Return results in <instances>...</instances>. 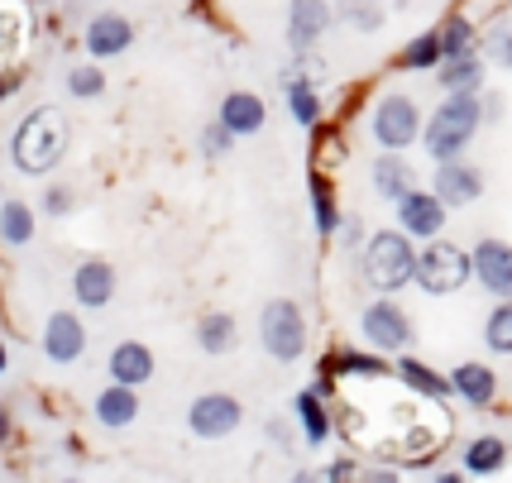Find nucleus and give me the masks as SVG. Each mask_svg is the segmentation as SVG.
Listing matches in <instances>:
<instances>
[{
	"label": "nucleus",
	"mask_w": 512,
	"mask_h": 483,
	"mask_svg": "<svg viewBox=\"0 0 512 483\" xmlns=\"http://www.w3.org/2000/svg\"><path fill=\"white\" fill-rule=\"evenodd\" d=\"M321 483H359V464L340 455V460H331V469L321 474Z\"/></svg>",
	"instance_id": "obj_38"
},
{
	"label": "nucleus",
	"mask_w": 512,
	"mask_h": 483,
	"mask_svg": "<svg viewBox=\"0 0 512 483\" xmlns=\"http://www.w3.org/2000/svg\"><path fill=\"white\" fill-rule=\"evenodd\" d=\"M63 483H82V479H63Z\"/></svg>",
	"instance_id": "obj_45"
},
{
	"label": "nucleus",
	"mask_w": 512,
	"mask_h": 483,
	"mask_svg": "<svg viewBox=\"0 0 512 483\" xmlns=\"http://www.w3.org/2000/svg\"><path fill=\"white\" fill-rule=\"evenodd\" d=\"M216 120H221L235 139H245V134L264 130L268 106H264V96H254V91H230V96L221 101V115H216Z\"/></svg>",
	"instance_id": "obj_18"
},
{
	"label": "nucleus",
	"mask_w": 512,
	"mask_h": 483,
	"mask_svg": "<svg viewBox=\"0 0 512 483\" xmlns=\"http://www.w3.org/2000/svg\"><path fill=\"white\" fill-rule=\"evenodd\" d=\"M259 340L264 350L278 359V364H292L307 354V316L292 297H273L264 311H259Z\"/></svg>",
	"instance_id": "obj_5"
},
{
	"label": "nucleus",
	"mask_w": 512,
	"mask_h": 483,
	"mask_svg": "<svg viewBox=\"0 0 512 483\" xmlns=\"http://www.w3.org/2000/svg\"><path fill=\"white\" fill-rule=\"evenodd\" d=\"M359 483H402L398 464H374V469H359Z\"/></svg>",
	"instance_id": "obj_39"
},
{
	"label": "nucleus",
	"mask_w": 512,
	"mask_h": 483,
	"mask_svg": "<svg viewBox=\"0 0 512 483\" xmlns=\"http://www.w3.org/2000/svg\"><path fill=\"white\" fill-rule=\"evenodd\" d=\"M10 436H15V417H10V407L0 402V450L10 445Z\"/></svg>",
	"instance_id": "obj_41"
},
{
	"label": "nucleus",
	"mask_w": 512,
	"mask_h": 483,
	"mask_svg": "<svg viewBox=\"0 0 512 483\" xmlns=\"http://www.w3.org/2000/svg\"><path fill=\"white\" fill-rule=\"evenodd\" d=\"M235 316H230V311H206V316H201L197 321V345L206 354H230L235 350V340H240V335H235Z\"/></svg>",
	"instance_id": "obj_30"
},
{
	"label": "nucleus",
	"mask_w": 512,
	"mask_h": 483,
	"mask_svg": "<svg viewBox=\"0 0 512 483\" xmlns=\"http://www.w3.org/2000/svg\"><path fill=\"white\" fill-rule=\"evenodd\" d=\"M484 345L493 354H512V302H498L484 321Z\"/></svg>",
	"instance_id": "obj_33"
},
{
	"label": "nucleus",
	"mask_w": 512,
	"mask_h": 483,
	"mask_svg": "<svg viewBox=\"0 0 512 483\" xmlns=\"http://www.w3.org/2000/svg\"><path fill=\"white\" fill-rule=\"evenodd\" d=\"M130 44H134V24L125 20V15H115V10L96 15V20L87 24V53L96 63H101V58H120Z\"/></svg>",
	"instance_id": "obj_17"
},
{
	"label": "nucleus",
	"mask_w": 512,
	"mask_h": 483,
	"mask_svg": "<svg viewBox=\"0 0 512 483\" xmlns=\"http://www.w3.org/2000/svg\"><path fill=\"white\" fill-rule=\"evenodd\" d=\"M67 91H72L77 101H91V96L106 91V72H101V67H72V72H67Z\"/></svg>",
	"instance_id": "obj_34"
},
{
	"label": "nucleus",
	"mask_w": 512,
	"mask_h": 483,
	"mask_svg": "<svg viewBox=\"0 0 512 483\" xmlns=\"http://www.w3.org/2000/svg\"><path fill=\"white\" fill-rule=\"evenodd\" d=\"M283 91H288V110L302 130H316L321 125V91L307 72H283Z\"/></svg>",
	"instance_id": "obj_23"
},
{
	"label": "nucleus",
	"mask_w": 512,
	"mask_h": 483,
	"mask_svg": "<svg viewBox=\"0 0 512 483\" xmlns=\"http://www.w3.org/2000/svg\"><path fill=\"white\" fill-rule=\"evenodd\" d=\"M20 82H24V72H20V67H15V72H5V77H0V96H10V91L20 87Z\"/></svg>",
	"instance_id": "obj_42"
},
{
	"label": "nucleus",
	"mask_w": 512,
	"mask_h": 483,
	"mask_svg": "<svg viewBox=\"0 0 512 483\" xmlns=\"http://www.w3.org/2000/svg\"><path fill=\"white\" fill-rule=\"evenodd\" d=\"M331 10L350 24L355 34H379L383 29V0H335Z\"/></svg>",
	"instance_id": "obj_32"
},
{
	"label": "nucleus",
	"mask_w": 512,
	"mask_h": 483,
	"mask_svg": "<svg viewBox=\"0 0 512 483\" xmlns=\"http://www.w3.org/2000/svg\"><path fill=\"white\" fill-rule=\"evenodd\" d=\"M431 192L436 201L446 206V211H460V206H474V201L484 197V173L474 168V163H441L436 177H431Z\"/></svg>",
	"instance_id": "obj_10"
},
{
	"label": "nucleus",
	"mask_w": 512,
	"mask_h": 483,
	"mask_svg": "<svg viewBox=\"0 0 512 483\" xmlns=\"http://www.w3.org/2000/svg\"><path fill=\"white\" fill-rule=\"evenodd\" d=\"M139 412H144V407H139V393H134V388L111 383V388H101V393H96V421H101V426H111V431L134 426Z\"/></svg>",
	"instance_id": "obj_24"
},
{
	"label": "nucleus",
	"mask_w": 512,
	"mask_h": 483,
	"mask_svg": "<svg viewBox=\"0 0 512 483\" xmlns=\"http://www.w3.org/2000/svg\"><path fill=\"white\" fill-rule=\"evenodd\" d=\"M82 350H87V326H82V316L53 311L44 321V354L53 364H72V359H82Z\"/></svg>",
	"instance_id": "obj_13"
},
{
	"label": "nucleus",
	"mask_w": 512,
	"mask_h": 483,
	"mask_svg": "<svg viewBox=\"0 0 512 483\" xmlns=\"http://www.w3.org/2000/svg\"><path fill=\"white\" fill-rule=\"evenodd\" d=\"M479 125H484V96H446L422 125V149L436 158V168L460 163L465 149L474 144Z\"/></svg>",
	"instance_id": "obj_1"
},
{
	"label": "nucleus",
	"mask_w": 512,
	"mask_h": 483,
	"mask_svg": "<svg viewBox=\"0 0 512 483\" xmlns=\"http://www.w3.org/2000/svg\"><path fill=\"white\" fill-rule=\"evenodd\" d=\"M307 192H312L316 235H321V240H331V235H340V225H345V216H340V206H335V182H331V173H321V168H312V177H307Z\"/></svg>",
	"instance_id": "obj_22"
},
{
	"label": "nucleus",
	"mask_w": 512,
	"mask_h": 483,
	"mask_svg": "<svg viewBox=\"0 0 512 483\" xmlns=\"http://www.w3.org/2000/svg\"><path fill=\"white\" fill-rule=\"evenodd\" d=\"M34 230H39V220H34V206H29V201H20V197L0 201V244L20 249V244L34 240Z\"/></svg>",
	"instance_id": "obj_27"
},
{
	"label": "nucleus",
	"mask_w": 512,
	"mask_h": 483,
	"mask_svg": "<svg viewBox=\"0 0 512 483\" xmlns=\"http://www.w3.org/2000/svg\"><path fill=\"white\" fill-rule=\"evenodd\" d=\"M484 44H489L493 63H498V67H512V24H498Z\"/></svg>",
	"instance_id": "obj_36"
},
{
	"label": "nucleus",
	"mask_w": 512,
	"mask_h": 483,
	"mask_svg": "<svg viewBox=\"0 0 512 483\" xmlns=\"http://www.w3.org/2000/svg\"><path fill=\"white\" fill-rule=\"evenodd\" d=\"M106 374H111V383L139 393V388L154 378V350L139 345V340H120V345L111 350V359H106Z\"/></svg>",
	"instance_id": "obj_14"
},
{
	"label": "nucleus",
	"mask_w": 512,
	"mask_h": 483,
	"mask_svg": "<svg viewBox=\"0 0 512 483\" xmlns=\"http://www.w3.org/2000/svg\"><path fill=\"white\" fill-rule=\"evenodd\" d=\"M72 297H77L82 307H91V311L111 307L115 268L106 264V259H82V264H77V273H72Z\"/></svg>",
	"instance_id": "obj_16"
},
{
	"label": "nucleus",
	"mask_w": 512,
	"mask_h": 483,
	"mask_svg": "<svg viewBox=\"0 0 512 483\" xmlns=\"http://www.w3.org/2000/svg\"><path fill=\"white\" fill-rule=\"evenodd\" d=\"M5 364H10V354H5V340H0V374H5Z\"/></svg>",
	"instance_id": "obj_44"
},
{
	"label": "nucleus",
	"mask_w": 512,
	"mask_h": 483,
	"mask_svg": "<svg viewBox=\"0 0 512 483\" xmlns=\"http://www.w3.org/2000/svg\"><path fill=\"white\" fill-rule=\"evenodd\" d=\"M393 364L383 354H364V350H335L331 359H321V378H388Z\"/></svg>",
	"instance_id": "obj_20"
},
{
	"label": "nucleus",
	"mask_w": 512,
	"mask_h": 483,
	"mask_svg": "<svg viewBox=\"0 0 512 483\" xmlns=\"http://www.w3.org/2000/svg\"><path fill=\"white\" fill-rule=\"evenodd\" d=\"M72 206H77V197H72L67 187H48V192H44V211H48V216H72Z\"/></svg>",
	"instance_id": "obj_37"
},
{
	"label": "nucleus",
	"mask_w": 512,
	"mask_h": 483,
	"mask_svg": "<svg viewBox=\"0 0 512 483\" xmlns=\"http://www.w3.org/2000/svg\"><path fill=\"white\" fill-rule=\"evenodd\" d=\"M359 268H364V283L388 297V292H398V287L417 283V244L407 240L402 230H374V235L364 240Z\"/></svg>",
	"instance_id": "obj_3"
},
{
	"label": "nucleus",
	"mask_w": 512,
	"mask_h": 483,
	"mask_svg": "<svg viewBox=\"0 0 512 483\" xmlns=\"http://www.w3.org/2000/svg\"><path fill=\"white\" fill-rule=\"evenodd\" d=\"M450 393L469 402V407H493V397H498V374H493L489 364H479V359H465V364H455L450 369Z\"/></svg>",
	"instance_id": "obj_15"
},
{
	"label": "nucleus",
	"mask_w": 512,
	"mask_h": 483,
	"mask_svg": "<svg viewBox=\"0 0 512 483\" xmlns=\"http://www.w3.org/2000/svg\"><path fill=\"white\" fill-rule=\"evenodd\" d=\"M446 58H441V34L436 29H426V34H417V39H407L398 53V67L402 72H426V67H441Z\"/></svg>",
	"instance_id": "obj_31"
},
{
	"label": "nucleus",
	"mask_w": 512,
	"mask_h": 483,
	"mask_svg": "<svg viewBox=\"0 0 512 483\" xmlns=\"http://www.w3.org/2000/svg\"><path fill=\"white\" fill-rule=\"evenodd\" d=\"M369 177H374V192H379L383 201H393V206H398L407 192H417V173H412V163L402 154H379L374 168H369Z\"/></svg>",
	"instance_id": "obj_19"
},
{
	"label": "nucleus",
	"mask_w": 512,
	"mask_h": 483,
	"mask_svg": "<svg viewBox=\"0 0 512 483\" xmlns=\"http://www.w3.org/2000/svg\"><path fill=\"white\" fill-rule=\"evenodd\" d=\"M245 421V402L235 393H201L192 407H187V426L197 440H225L240 431Z\"/></svg>",
	"instance_id": "obj_8"
},
{
	"label": "nucleus",
	"mask_w": 512,
	"mask_h": 483,
	"mask_svg": "<svg viewBox=\"0 0 512 483\" xmlns=\"http://www.w3.org/2000/svg\"><path fill=\"white\" fill-rule=\"evenodd\" d=\"M340 240L350 244V249H355V244L364 240V230H359V220H355V216H345V225H340Z\"/></svg>",
	"instance_id": "obj_40"
},
{
	"label": "nucleus",
	"mask_w": 512,
	"mask_h": 483,
	"mask_svg": "<svg viewBox=\"0 0 512 483\" xmlns=\"http://www.w3.org/2000/svg\"><path fill=\"white\" fill-rule=\"evenodd\" d=\"M331 0H288V48L292 53H312L326 29H331Z\"/></svg>",
	"instance_id": "obj_12"
},
{
	"label": "nucleus",
	"mask_w": 512,
	"mask_h": 483,
	"mask_svg": "<svg viewBox=\"0 0 512 483\" xmlns=\"http://www.w3.org/2000/svg\"><path fill=\"white\" fill-rule=\"evenodd\" d=\"M469 259H474V278L489 287L493 297L512 302V244L489 235V240H479L469 249Z\"/></svg>",
	"instance_id": "obj_11"
},
{
	"label": "nucleus",
	"mask_w": 512,
	"mask_h": 483,
	"mask_svg": "<svg viewBox=\"0 0 512 483\" xmlns=\"http://www.w3.org/2000/svg\"><path fill=\"white\" fill-rule=\"evenodd\" d=\"M268 436L278 440L283 450H288V445H292V436H288V426H283V421H268Z\"/></svg>",
	"instance_id": "obj_43"
},
{
	"label": "nucleus",
	"mask_w": 512,
	"mask_h": 483,
	"mask_svg": "<svg viewBox=\"0 0 512 483\" xmlns=\"http://www.w3.org/2000/svg\"><path fill=\"white\" fill-rule=\"evenodd\" d=\"M359 330L374 345V354H402L412 345V316L393 297H379V302H369L359 311Z\"/></svg>",
	"instance_id": "obj_7"
},
{
	"label": "nucleus",
	"mask_w": 512,
	"mask_h": 483,
	"mask_svg": "<svg viewBox=\"0 0 512 483\" xmlns=\"http://www.w3.org/2000/svg\"><path fill=\"white\" fill-rule=\"evenodd\" d=\"M393 374H398L412 393H422L426 402H446V397H455V393H450V378L436 374V369H431V364H422V359H412V354H402L398 364H393Z\"/></svg>",
	"instance_id": "obj_25"
},
{
	"label": "nucleus",
	"mask_w": 512,
	"mask_h": 483,
	"mask_svg": "<svg viewBox=\"0 0 512 483\" xmlns=\"http://www.w3.org/2000/svg\"><path fill=\"white\" fill-rule=\"evenodd\" d=\"M67 154V120L58 115V106H39L29 110L20 125H15V139H10V158L20 173H48L58 158Z\"/></svg>",
	"instance_id": "obj_2"
},
{
	"label": "nucleus",
	"mask_w": 512,
	"mask_h": 483,
	"mask_svg": "<svg viewBox=\"0 0 512 483\" xmlns=\"http://www.w3.org/2000/svg\"><path fill=\"white\" fill-rule=\"evenodd\" d=\"M436 34H441V58L455 63V58H474V44H479V29L469 15H446V20L436 24Z\"/></svg>",
	"instance_id": "obj_29"
},
{
	"label": "nucleus",
	"mask_w": 512,
	"mask_h": 483,
	"mask_svg": "<svg viewBox=\"0 0 512 483\" xmlns=\"http://www.w3.org/2000/svg\"><path fill=\"white\" fill-rule=\"evenodd\" d=\"M230 144H235V134L225 130L221 120H211V125L201 130V154H206V158H225V154H230Z\"/></svg>",
	"instance_id": "obj_35"
},
{
	"label": "nucleus",
	"mask_w": 512,
	"mask_h": 483,
	"mask_svg": "<svg viewBox=\"0 0 512 483\" xmlns=\"http://www.w3.org/2000/svg\"><path fill=\"white\" fill-rule=\"evenodd\" d=\"M474 278V259H469V249L450 240H431L417 254V287L431 292V297H450V292H460V287Z\"/></svg>",
	"instance_id": "obj_4"
},
{
	"label": "nucleus",
	"mask_w": 512,
	"mask_h": 483,
	"mask_svg": "<svg viewBox=\"0 0 512 483\" xmlns=\"http://www.w3.org/2000/svg\"><path fill=\"white\" fill-rule=\"evenodd\" d=\"M369 130H374L383 154H402V149H412V144L422 139V110H417L412 96L393 91V96H383L379 106H374Z\"/></svg>",
	"instance_id": "obj_6"
},
{
	"label": "nucleus",
	"mask_w": 512,
	"mask_h": 483,
	"mask_svg": "<svg viewBox=\"0 0 512 483\" xmlns=\"http://www.w3.org/2000/svg\"><path fill=\"white\" fill-rule=\"evenodd\" d=\"M460 464H465V474H474V479H493V474L508 469V440L503 436H474L465 450H460Z\"/></svg>",
	"instance_id": "obj_21"
},
{
	"label": "nucleus",
	"mask_w": 512,
	"mask_h": 483,
	"mask_svg": "<svg viewBox=\"0 0 512 483\" xmlns=\"http://www.w3.org/2000/svg\"><path fill=\"white\" fill-rule=\"evenodd\" d=\"M398 230L407 240H441V230H446V206L436 201V192H407L398 201Z\"/></svg>",
	"instance_id": "obj_9"
},
{
	"label": "nucleus",
	"mask_w": 512,
	"mask_h": 483,
	"mask_svg": "<svg viewBox=\"0 0 512 483\" xmlns=\"http://www.w3.org/2000/svg\"><path fill=\"white\" fill-rule=\"evenodd\" d=\"M292 412H297V421H302V436H307V445H326V440L335 436L331 407H326L312 388H302V393L292 397Z\"/></svg>",
	"instance_id": "obj_26"
},
{
	"label": "nucleus",
	"mask_w": 512,
	"mask_h": 483,
	"mask_svg": "<svg viewBox=\"0 0 512 483\" xmlns=\"http://www.w3.org/2000/svg\"><path fill=\"white\" fill-rule=\"evenodd\" d=\"M436 82L446 96H479L484 87V63L479 58H455V63H441L436 67Z\"/></svg>",
	"instance_id": "obj_28"
}]
</instances>
